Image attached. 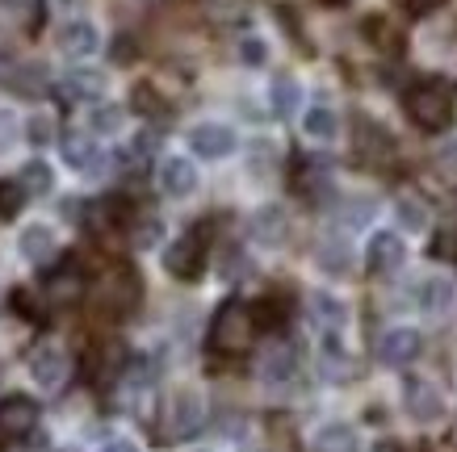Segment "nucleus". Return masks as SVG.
I'll return each mask as SVG.
<instances>
[{"instance_id":"nucleus-1","label":"nucleus","mask_w":457,"mask_h":452,"mask_svg":"<svg viewBox=\"0 0 457 452\" xmlns=\"http://www.w3.org/2000/svg\"><path fill=\"white\" fill-rule=\"evenodd\" d=\"M256 335V310H248L244 301H227L214 323H210V348L222 357H239Z\"/></svg>"},{"instance_id":"nucleus-2","label":"nucleus","mask_w":457,"mask_h":452,"mask_svg":"<svg viewBox=\"0 0 457 452\" xmlns=\"http://www.w3.org/2000/svg\"><path fill=\"white\" fill-rule=\"evenodd\" d=\"M202 423H206V398L197 394L194 385H180L177 394L168 398V436L185 440Z\"/></svg>"},{"instance_id":"nucleus-3","label":"nucleus","mask_w":457,"mask_h":452,"mask_svg":"<svg viewBox=\"0 0 457 452\" xmlns=\"http://www.w3.org/2000/svg\"><path fill=\"white\" fill-rule=\"evenodd\" d=\"M97 306L105 315H130V310L139 306V276L130 273V268H113V273L101 281Z\"/></svg>"},{"instance_id":"nucleus-4","label":"nucleus","mask_w":457,"mask_h":452,"mask_svg":"<svg viewBox=\"0 0 457 452\" xmlns=\"http://www.w3.org/2000/svg\"><path fill=\"white\" fill-rule=\"evenodd\" d=\"M236 147L239 135L227 122H197L189 130V151L202 160H227V155H236Z\"/></svg>"},{"instance_id":"nucleus-5","label":"nucleus","mask_w":457,"mask_h":452,"mask_svg":"<svg viewBox=\"0 0 457 452\" xmlns=\"http://www.w3.org/2000/svg\"><path fill=\"white\" fill-rule=\"evenodd\" d=\"M403 407H407V415L416 423H436L445 415V394L428 377H411V382L403 385Z\"/></svg>"},{"instance_id":"nucleus-6","label":"nucleus","mask_w":457,"mask_h":452,"mask_svg":"<svg viewBox=\"0 0 457 452\" xmlns=\"http://www.w3.org/2000/svg\"><path fill=\"white\" fill-rule=\"evenodd\" d=\"M202 264H206V243H202V234L189 231L180 234V239H172V243L164 247V268L172 276H197L202 273Z\"/></svg>"},{"instance_id":"nucleus-7","label":"nucleus","mask_w":457,"mask_h":452,"mask_svg":"<svg viewBox=\"0 0 457 452\" xmlns=\"http://www.w3.org/2000/svg\"><path fill=\"white\" fill-rule=\"evenodd\" d=\"M29 382L38 385V390H59V385L68 382V357H63L59 343H38L29 352Z\"/></svg>"},{"instance_id":"nucleus-8","label":"nucleus","mask_w":457,"mask_h":452,"mask_svg":"<svg viewBox=\"0 0 457 452\" xmlns=\"http://www.w3.org/2000/svg\"><path fill=\"white\" fill-rule=\"evenodd\" d=\"M17 256L29 264H51L59 256V231L51 222H29L17 234Z\"/></svg>"},{"instance_id":"nucleus-9","label":"nucleus","mask_w":457,"mask_h":452,"mask_svg":"<svg viewBox=\"0 0 457 452\" xmlns=\"http://www.w3.org/2000/svg\"><path fill=\"white\" fill-rule=\"evenodd\" d=\"M59 42V51L68 59H88V55H97L101 51V29L88 21V17H71V21H63L55 34Z\"/></svg>"},{"instance_id":"nucleus-10","label":"nucleus","mask_w":457,"mask_h":452,"mask_svg":"<svg viewBox=\"0 0 457 452\" xmlns=\"http://www.w3.org/2000/svg\"><path fill=\"white\" fill-rule=\"evenodd\" d=\"M38 427V402L26 394H13L0 402V440H21Z\"/></svg>"},{"instance_id":"nucleus-11","label":"nucleus","mask_w":457,"mask_h":452,"mask_svg":"<svg viewBox=\"0 0 457 452\" xmlns=\"http://www.w3.org/2000/svg\"><path fill=\"white\" fill-rule=\"evenodd\" d=\"M155 180H160V193H164V197H189V193L197 189V168L189 155H164Z\"/></svg>"},{"instance_id":"nucleus-12","label":"nucleus","mask_w":457,"mask_h":452,"mask_svg":"<svg viewBox=\"0 0 457 452\" xmlns=\"http://www.w3.org/2000/svg\"><path fill=\"white\" fill-rule=\"evenodd\" d=\"M420 348H424V335L416 327H390L378 340V357L386 360V365H395V369H403V365H411L420 357Z\"/></svg>"},{"instance_id":"nucleus-13","label":"nucleus","mask_w":457,"mask_h":452,"mask_svg":"<svg viewBox=\"0 0 457 452\" xmlns=\"http://www.w3.org/2000/svg\"><path fill=\"white\" fill-rule=\"evenodd\" d=\"M407 110H411V118L420 126L436 130L449 118V93H445L441 84H420L416 93H411V101H407Z\"/></svg>"},{"instance_id":"nucleus-14","label":"nucleus","mask_w":457,"mask_h":452,"mask_svg":"<svg viewBox=\"0 0 457 452\" xmlns=\"http://www.w3.org/2000/svg\"><path fill=\"white\" fill-rule=\"evenodd\" d=\"M416 301H420V310H424V315L441 318V315H449V310H453V301H457V285L449 281V276L432 273V276H424V281H420Z\"/></svg>"},{"instance_id":"nucleus-15","label":"nucleus","mask_w":457,"mask_h":452,"mask_svg":"<svg viewBox=\"0 0 457 452\" xmlns=\"http://www.w3.org/2000/svg\"><path fill=\"white\" fill-rule=\"evenodd\" d=\"M294 377H298V357H294V348L278 343V348H269L261 357V382L269 385V390H286V385H294Z\"/></svg>"},{"instance_id":"nucleus-16","label":"nucleus","mask_w":457,"mask_h":452,"mask_svg":"<svg viewBox=\"0 0 457 452\" xmlns=\"http://www.w3.org/2000/svg\"><path fill=\"white\" fill-rule=\"evenodd\" d=\"M248 231L261 247H278L281 239H286V231H290V218H286V210L281 206H261L248 218Z\"/></svg>"},{"instance_id":"nucleus-17","label":"nucleus","mask_w":457,"mask_h":452,"mask_svg":"<svg viewBox=\"0 0 457 452\" xmlns=\"http://www.w3.org/2000/svg\"><path fill=\"white\" fill-rule=\"evenodd\" d=\"M403 260H407V243L395 231H378L370 239V268L374 273H395V268H403Z\"/></svg>"},{"instance_id":"nucleus-18","label":"nucleus","mask_w":457,"mask_h":452,"mask_svg":"<svg viewBox=\"0 0 457 452\" xmlns=\"http://www.w3.org/2000/svg\"><path fill=\"white\" fill-rule=\"evenodd\" d=\"M311 315H315V323L323 327V335H340V331L348 327V306L336 298V293H328V289L311 293Z\"/></svg>"},{"instance_id":"nucleus-19","label":"nucleus","mask_w":457,"mask_h":452,"mask_svg":"<svg viewBox=\"0 0 457 452\" xmlns=\"http://www.w3.org/2000/svg\"><path fill=\"white\" fill-rule=\"evenodd\" d=\"M303 135L311 143H336L340 138V113L332 105H311L303 113Z\"/></svg>"},{"instance_id":"nucleus-20","label":"nucleus","mask_w":457,"mask_h":452,"mask_svg":"<svg viewBox=\"0 0 457 452\" xmlns=\"http://www.w3.org/2000/svg\"><path fill=\"white\" fill-rule=\"evenodd\" d=\"M319 373L328 382H348L353 377V357L345 352V343L336 335H323V352H319Z\"/></svg>"},{"instance_id":"nucleus-21","label":"nucleus","mask_w":457,"mask_h":452,"mask_svg":"<svg viewBox=\"0 0 457 452\" xmlns=\"http://www.w3.org/2000/svg\"><path fill=\"white\" fill-rule=\"evenodd\" d=\"M298 105H303V84L294 76H273V84H269V110L278 118H290V113H298Z\"/></svg>"},{"instance_id":"nucleus-22","label":"nucleus","mask_w":457,"mask_h":452,"mask_svg":"<svg viewBox=\"0 0 457 452\" xmlns=\"http://www.w3.org/2000/svg\"><path fill=\"white\" fill-rule=\"evenodd\" d=\"M311 448L315 452H357V431L353 423H323L311 436Z\"/></svg>"},{"instance_id":"nucleus-23","label":"nucleus","mask_w":457,"mask_h":452,"mask_svg":"<svg viewBox=\"0 0 457 452\" xmlns=\"http://www.w3.org/2000/svg\"><path fill=\"white\" fill-rule=\"evenodd\" d=\"M395 222H399L407 234H424L428 231V222H432V214H428V206H424L420 197L403 193L399 201H395Z\"/></svg>"},{"instance_id":"nucleus-24","label":"nucleus","mask_w":457,"mask_h":452,"mask_svg":"<svg viewBox=\"0 0 457 452\" xmlns=\"http://www.w3.org/2000/svg\"><path fill=\"white\" fill-rule=\"evenodd\" d=\"M319 268L332 276H348L353 273V247L345 239H323L319 243Z\"/></svg>"},{"instance_id":"nucleus-25","label":"nucleus","mask_w":457,"mask_h":452,"mask_svg":"<svg viewBox=\"0 0 457 452\" xmlns=\"http://www.w3.org/2000/svg\"><path fill=\"white\" fill-rule=\"evenodd\" d=\"M105 71L97 68H80V71H71L68 80H63V88H68V96H80V101H97L101 93H105Z\"/></svg>"},{"instance_id":"nucleus-26","label":"nucleus","mask_w":457,"mask_h":452,"mask_svg":"<svg viewBox=\"0 0 457 452\" xmlns=\"http://www.w3.org/2000/svg\"><path fill=\"white\" fill-rule=\"evenodd\" d=\"M122 122H126V113H122V105H110V101H105V105H93V110H88V130H93V135H118V130H122Z\"/></svg>"},{"instance_id":"nucleus-27","label":"nucleus","mask_w":457,"mask_h":452,"mask_svg":"<svg viewBox=\"0 0 457 452\" xmlns=\"http://www.w3.org/2000/svg\"><path fill=\"white\" fill-rule=\"evenodd\" d=\"M63 164L76 168V172H93V164H97V147H93L88 138L71 135L68 143H63Z\"/></svg>"},{"instance_id":"nucleus-28","label":"nucleus","mask_w":457,"mask_h":452,"mask_svg":"<svg viewBox=\"0 0 457 452\" xmlns=\"http://www.w3.org/2000/svg\"><path fill=\"white\" fill-rule=\"evenodd\" d=\"M17 185H21L26 193H51L55 177H51V168L42 164V160H29V164L21 168V177H17Z\"/></svg>"},{"instance_id":"nucleus-29","label":"nucleus","mask_w":457,"mask_h":452,"mask_svg":"<svg viewBox=\"0 0 457 452\" xmlns=\"http://www.w3.org/2000/svg\"><path fill=\"white\" fill-rule=\"evenodd\" d=\"M46 289H51V298L55 301L76 298V293H80V273H76V268H59V273L46 281Z\"/></svg>"},{"instance_id":"nucleus-30","label":"nucleus","mask_w":457,"mask_h":452,"mask_svg":"<svg viewBox=\"0 0 457 452\" xmlns=\"http://www.w3.org/2000/svg\"><path fill=\"white\" fill-rule=\"evenodd\" d=\"M26 138L34 147H51V143H55V118H51V113H34L26 122Z\"/></svg>"},{"instance_id":"nucleus-31","label":"nucleus","mask_w":457,"mask_h":452,"mask_svg":"<svg viewBox=\"0 0 457 452\" xmlns=\"http://www.w3.org/2000/svg\"><path fill=\"white\" fill-rule=\"evenodd\" d=\"M17 143H21V118L0 105V155H9Z\"/></svg>"},{"instance_id":"nucleus-32","label":"nucleus","mask_w":457,"mask_h":452,"mask_svg":"<svg viewBox=\"0 0 457 452\" xmlns=\"http://www.w3.org/2000/svg\"><path fill=\"white\" fill-rule=\"evenodd\" d=\"M264 59H269V42L248 34V38H239V63L244 68H264Z\"/></svg>"},{"instance_id":"nucleus-33","label":"nucleus","mask_w":457,"mask_h":452,"mask_svg":"<svg viewBox=\"0 0 457 452\" xmlns=\"http://www.w3.org/2000/svg\"><path fill=\"white\" fill-rule=\"evenodd\" d=\"M340 218H345V226L357 231V226H365V222L374 218V201H353V206L340 210Z\"/></svg>"},{"instance_id":"nucleus-34","label":"nucleus","mask_w":457,"mask_h":452,"mask_svg":"<svg viewBox=\"0 0 457 452\" xmlns=\"http://www.w3.org/2000/svg\"><path fill=\"white\" fill-rule=\"evenodd\" d=\"M21 197H26L21 185H0V214H17V210H21Z\"/></svg>"},{"instance_id":"nucleus-35","label":"nucleus","mask_w":457,"mask_h":452,"mask_svg":"<svg viewBox=\"0 0 457 452\" xmlns=\"http://www.w3.org/2000/svg\"><path fill=\"white\" fill-rule=\"evenodd\" d=\"M13 301H17V306H21V310H26L29 318H42V301H34V298H29V293H26V289H17V293H13Z\"/></svg>"},{"instance_id":"nucleus-36","label":"nucleus","mask_w":457,"mask_h":452,"mask_svg":"<svg viewBox=\"0 0 457 452\" xmlns=\"http://www.w3.org/2000/svg\"><path fill=\"white\" fill-rule=\"evenodd\" d=\"M436 155H441V164L449 168V172H457V135L449 138V143H441V151H436Z\"/></svg>"},{"instance_id":"nucleus-37","label":"nucleus","mask_w":457,"mask_h":452,"mask_svg":"<svg viewBox=\"0 0 457 452\" xmlns=\"http://www.w3.org/2000/svg\"><path fill=\"white\" fill-rule=\"evenodd\" d=\"M101 452H139L135 440H110V444H101Z\"/></svg>"},{"instance_id":"nucleus-38","label":"nucleus","mask_w":457,"mask_h":452,"mask_svg":"<svg viewBox=\"0 0 457 452\" xmlns=\"http://www.w3.org/2000/svg\"><path fill=\"white\" fill-rule=\"evenodd\" d=\"M374 452H399V444H390V440H386V444H378Z\"/></svg>"},{"instance_id":"nucleus-39","label":"nucleus","mask_w":457,"mask_h":452,"mask_svg":"<svg viewBox=\"0 0 457 452\" xmlns=\"http://www.w3.org/2000/svg\"><path fill=\"white\" fill-rule=\"evenodd\" d=\"M126 4H135V9H143V4H152V0H126Z\"/></svg>"},{"instance_id":"nucleus-40","label":"nucleus","mask_w":457,"mask_h":452,"mask_svg":"<svg viewBox=\"0 0 457 452\" xmlns=\"http://www.w3.org/2000/svg\"><path fill=\"white\" fill-rule=\"evenodd\" d=\"M0 306H4V285H0Z\"/></svg>"},{"instance_id":"nucleus-41","label":"nucleus","mask_w":457,"mask_h":452,"mask_svg":"<svg viewBox=\"0 0 457 452\" xmlns=\"http://www.w3.org/2000/svg\"><path fill=\"white\" fill-rule=\"evenodd\" d=\"M197 452H202V448H197Z\"/></svg>"}]
</instances>
